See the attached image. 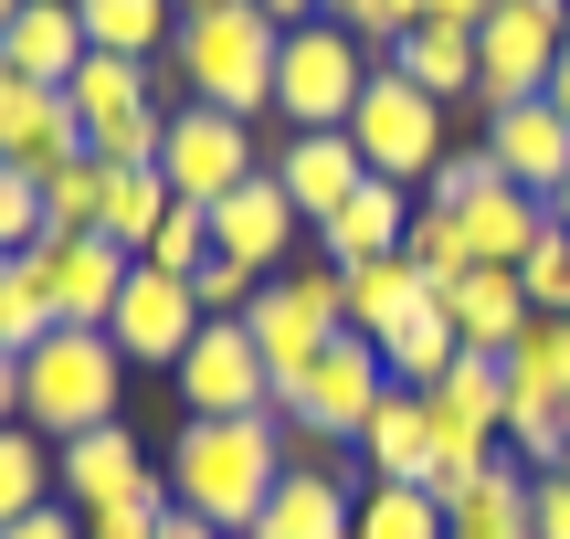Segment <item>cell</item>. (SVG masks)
<instances>
[{
    "label": "cell",
    "mask_w": 570,
    "mask_h": 539,
    "mask_svg": "<svg viewBox=\"0 0 570 539\" xmlns=\"http://www.w3.org/2000/svg\"><path fill=\"white\" fill-rule=\"evenodd\" d=\"M244 539H360V477H338V465H285V487L265 498V519Z\"/></svg>",
    "instance_id": "cell-16"
},
{
    "label": "cell",
    "mask_w": 570,
    "mask_h": 539,
    "mask_svg": "<svg viewBox=\"0 0 570 539\" xmlns=\"http://www.w3.org/2000/svg\"><path fill=\"white\" fill-rule=\"evenodd\" d=\"M381 392H391L381 350H370L360 329H338V339L317 350V371H306L296 392L275 402V413H285V434H296V465L317 455V444H360V423L381 413Z\"/></svg>",
    "instance_id": "cell-7"
},
{
    "label": "cell",
    "mask_w": 570,
    "mask_h": 539,
    "mask_svg": "<svg viewBox=\"0 0 570 539\" xmlns=\"http://www.w3.org/2000/svg\"><path fill=\"white\" fill-rule=\"evenodd\" d=\"M106 339L127 350V371H180L190 339H202V296H190V275L138 265L127 296H117V317H106Z\"/></svg>",
    "instance_id": "cell-12"
},
{
    "label": "cell",
    "mask_w": 570,
    "mask_h": 539,
    "mask_svg": "<svg viewBox=\"0 0 570 539\" xmlns=\"http://www.w3.org/2000/svg\"><path fill=\"white\" fill-rule=\"evenodd\" d=\"M42 233H53V212H42V180H32V169H0V254H32Z\"/></svg>",
    "instance_id": "cell-38"
},
{
    "label": "cell",
    "mask_w": 570,
    "mask_h": 539,
    "mask_svg": "<svg viewBox=\"0 0 570 539\" xmlns=\"http://www.w3.org/2000/svg\"><path fill=\"white\" fill-rule=\"evenodd\" d=\"M254 11H275L285 32H296V21H327V0H254Z\"/></svg>",
    "instance_id": "cell-45"
},
{
    "label": "cell",
    "mask_w": 570,
    "mask_h": 539,
    "mask_svg": "<svg viewBox=\"0 0 570 539\" xmlns=\"http://www.w3.org/2000/svg\"><path fill=\"white\" fill-rule=\"evenodd\" d=\"M518 286H529V317H570V233H560V223H550V233L529 244Z\"/></svg>",
    "instance_id": "cell-37"
},
{
    "label": "cell",
    "mask_w": 570,
    "mask_h": 539,
    "mask_svg": "<svg viewBox=\"0 0 570 539\" xmlns=\"http://www.w3.org/2000/svg\"><path fill=\"white\" fill-rule=\"evenodd\" d=\"M159 529H169V477H148V487H127V498L85 508V539H159Z\"/></svg>",
    "instance_id": "cell-36"
},
{
    "label": "cell",
    "mask_w": 570,
    "mask_h": 539,
    "mask_svg": "<svg viewBox=\"0 0 570 539\" xmlns=\"http://www.w3.org/2000/svg\"><path fill=\"white\" fill-rule=\"evenodd\" d=\"M296 233H306V212L285 202L275 169H254L244 190H223V202H212V254H223V265H244V275H285V265H296Z\"/></svg>",
    "instance_id": "cell-13"
},
{
    "label": "cell",
    "mask_w": 570,
    "mask_h": 539,
    "mask_svg": "<svg viewBox=\"0 0 570 539\" xmlns=\"http://www.w3.org/2000/svg\"><path fill=\"white\" fill-rule=\"evenodd\" d=\"M433 434H465V444H508V360L465 350L444 381H433Z\"/></svg>",
    "instance_id": "cell-21"
},
{
    "label": "cell",
    "mask_w": 570,
    "mask_h": 539,
    "mask_svg": "<svg viewBox=\"0 0 570 539\" xmlns=\"http://www.w3.org/2000/svg\"><path fill=\"white\" fill-rule=\"evenodd\" d=\"M360 539H444L433 487H360Z\"/></svg>",
    "instance_id": "cell-34"
},
{
    "label": "cell",
    "mask_w": 570,
    "mask_h": 539,
    "mask_svg": "<svg viewBox=\"0 0 570 539\" xmlns=\"http://www.w3.org/2000/svg\"><path fill=\"white\" fill-rule=\"evenodd\" d=\"M11 21H21V0H0V32H11Z\"/></svg>",
    "instance_id": "cell-51"
},
{
    "label": "cell",
    "mask_w": 570,
    "mask_h": 539,
    "mask_svg": "<svg viewBox=\"0 0 570 539\" xmlns=\"http://www.w3.org/2000/svg\"><path fill=\"white\" fill-rule=\"evenodd\" d=\"M32 265H42V286H53L63 329H106L117 296H127V275H138V254H117L106 233H42Z\"/></svg>",
    "instance_id": "cell-14"
},
{
    "label": "cell",
    "mask_w": 570,
    "mask_h": 539,
    "mask_svg": "<svg viewBox=\"0 0 570 539\" xmlns=\"http://www.w3.org/2000/svg\"><path fill=\"white\" fill-rule=\"evenodd\" d=\"M570 53V0H497L475 21V106H529L550 96V63Z\"/></svg>",
    "instance_id": "cell-8"
},
{
    "label": "cell",
    "mask_w": 570,
    "mask_h": 539,
    "mask_svg": "<svg viewBox=\"0 0 570 539\" xmlns=\"http://www.w3.org/2000/svg\"><path fill=\"white\" fill-rule=\"evenodd\" d=\"M63 477H53V444L32 434V423H0V529L32 519V508H53Z\"/></svg>",
    "instance_id": "cell-30"
},
{
    "label": "cell",
    "mask_w": 570,
    "mask_h": 539,
    "mask_svg": "<svg viewBox=\"0 0 570 539\" xmlns=\"http://www.w3.org/2000/svg\"><path fill=\"white\" fill-rule=\"evenodd\" d=\"M180 423H244V413H275V371L265 350H254L244 317H202V339H190L180 371Z\"/></svg>",
    "instance_id": "cell-10"
},
{
    "label": "cell",
    "mask_w": 570,
    "mask_h": 539,
    "mask_svg": "<svg viewBox=\"0 0 570 539\" xmlns=\"http://www.w3.org/2000/svg\"><path fill=\"white\" fill-rule=\"evenodd\" d=\"M0 265H11V254H0Z\"/></svg>",
    "instance_id": "cell-52"
},
{
    "label": "cell",
    "mask_w": 570,
    "mask_h": 539,
    "mask_svg": "<svg viewBox=\"0 0 570 539\" xmlns=\"http://www.w3.org/2000/svg\"><path fill=\"white\" fill-rule=\"evenodd\" d=\"M254 286H265V275L223 265V254H202V265H190V296H202V317H244V307H254Z\"/></svg>",
    "instance_id": "cell-41"
},
{
    "label": "cell",
    "mask_w": 570,
    "mask_h": 539,
    "mask_svg": "<svg viewBox=\"0 0 570 539\" xmlns=\"http://www.w3.org/2000/svg\"><path fill=\"white\" fill-rule=\"evenodd\" d=\"M275 180H285V202L306 212V233H317L327 212H338L348 190L370 180V159H360V138H348V127H306V138L275 148Z\"/></svg>",
    "instance_id": "cell-18"
},
{
    "label": "cell",
    "mask_w": 570,
    "mask_h": 539,
    "mask_svg": "<svg viewBox=\"0 0 570 539\" xmlns=\"http://www.w3.org/2000/svg\"><path fill=\"white\" fill-rule=\"evenodd\" d=\"M454 223H465V254H475V265H529V244L550 233V202L518 190V180H497L487 202H465Z\"/></svg>",
    "instance_id": "cell-25"
},
{
    "label": "cell",
    "mask_w": 570,
    "mask_h": 539,
    "mask_svg": "<svg viewBox=\"0 0 570 539\" xmlns=\"http://www.w3.org/2000/svg\"><path fill=\"white\" fill-rule=\"evenodd\" d=\"M0 539H85V508H32V519H11V529H0Z\"/></svg>",
    "instance_id": "cell-43"
},
{
    "label": "cell",
    "mask_w": 570,
    "mask_h": 539,
    "mask_svg": "<svg viewBox=\"0 0 570 539\" xmlns=\"http://www.w3.org/2000/svg\"><path fill=\"white\" fill-rule=\"evenodd\" d=\"M75 21H85L96 53H138V63H159L180 42V11L169 0H75Z\"/></svg>",
    "instance_id": "cell-29"
},
{
    "label": "cell",
    "mask_w": 570,
    "mask_h": 539,
    "mask_svg": "<svg viewBox=\"0 0 570 539\" xmlns=\"http://www.w3.org/2000/svg\"><path fill=\"white\" fill-rule=\"evenodd\" d=\"M444 539H529V465L497 455L487 477H465L444 498Z\"/></svg>",
    "instance_id": "cell-24"
},
{
    "label": "cell",
    "mask_w": 570,
    "mask_h": 539,
    "mask_svg": "<svg viewBox=\"0 0 570 539\" xmlns=\"http://www.w3.org/2000/svg\"><path fill=\"white\" fill-rule=\"evenodd\" d=\"M169 11H180V21H202V11H233V0H169Z\"/></svg>",
    "instance_id": "cell-49"
},
{
    "label": "cell",
    "mask_w": 570,
    "mask_h": 539,
    "mask_svg": "<svg viewBox=\"0 0 570 539\" xmlns=\"http://www.w3.org/2000/svg\"><path fill=\"white\" fill-rule=\"evenodd\" d=\"M412 212H423V190H402V180H360L338 212L317 223V265H381V254H402L412 244Z\"/></svg>",
    "instance_id": "cell-15"
},
{
    "label": "cell",
    "mask_w": 570,
    "mask_h": 539,
    "mask_svg": "<svg viewBox=\"0 0 570 539\" xmlns=\"http://www.w3.org/2000/svg\"><path fill=\"white\" fill-rule=\"evenodd\" d=\"M370 75H381V53H370L360 32H338V21H296L285 32V53H275V117L296 127H348L360 117V96H370Z\"/></svg>",
    "instance_id": "cell-6"
},
{
    "label": "cell",
    "mask_w": 570,
    "mask_h": 539,
    "mask_svg": "<svg viewBox=\"0 0 570 539\" xmlns=\"http://www.w3.org/2000/svg\"><path fill=\"white\" fill-rule=\"evenodd\" d=\"M550 223H560V233H570V180H560V190H550Z\"/></svg>",
    "instance_id": "cell-50"
},
{
    "label": "cell",
    "mask_w": 570,
    "mask_h": 539,
    "mask_svg": "<svg viewBox=\"0 0 570 539\" xmlns=\"http://www.w3.org/2000/svg\"><path fill=\"white\" fill-rule=\"evenodd\" d=\"M338 286H348V329H360V339H391V329H402L412 307H433V286L412 275V254H381V265H348Z\"/></svg>",
    "instance_id": "cell-28"
},
{
    "label": "cell",
    "mask_w": 570,
    "mask_h": 539,
    "mask_svg": "<svg viewBox=\"0 0 570 539\" xmlns=\"http://www.w3.org/2000/svg\"><path fill=\"white\" fill-rule=\"evenodd\" d=\"M348 138H360V159H370V180H402V190H423L433 169H444V106L423 96L412 75H370V96H360V117H348Z\"/></svg>",
    "instance_id": "cell-9"
},
{
    "label": "cell",
    "mask_w": 570,
    "mask_h": 539,
    "mask_svg": "<svg viewBox=\"0 0 570 539\" xmlns=\"http://www.w3.org/2000/svg\"><path fill=\"white\" fill-rule=\"evenodd\" d=\"M370 350H381V371L402 381V392H433V381L465 360V339H454V307L433 296V307H412L402 329H391V339H370Z\"/></svg>",
    "instance_id": "cell-27"
},
{
    "label": "cell",
    "mask_w": 570,
    "mask_h": 539,
    "mask_svg": "<svg viewBox=\"0 0 570 539\" xmlns=\"http://www.w3.org/2000/svg\"><path fill=\"white\" fill-rule=\"evenodd\" d=\"M254 169H265V159H254V117H223V106H169V138H159V180L169 190H180V202H223V190H244L254 180Z\"/></svg>",
    "instance_id": "cell-11"
},
{
    "label": "cell",
    "mask_w": 570,
    "mask_h": 539,
    "mask_svg": "<svg viewBox=\"0 0 570 539\" xmlns=\"http://www.w3.org/2000/svg\"><path fill=\"white\" fill-rule=\"evenodd\" d=\"M487 159L508 169L518 190H539V202H550V190L570 180V117L550 96H529V106H497L487 117Z\"/></svg>",
    "instance_id": "cell-17"
},
{
    "label": "cell",
    "mask_w": 570,
    "mask_h": 539,
    "mask_svg": "<svg viewBox=\"0 0 570 539\" xmlns=\"http://www.w3.org/2000/svg\"><path fill=\"white\" fill-rule=\"evenodd\" d=\"M550 106H560V117H570V53L550 63Z\"/></svg>",
    "instance_id": "cell-48"
},
{
    "label": "cell",
    "mask_w": 570,
    "mask_h": 539,
    "mask_svg": "<svg viewBox=\"0 0 570 539\" xmlns=\"http://www.w3.org/2000/svg\"><path fill=\"white\" fill-rule=\"evenodd\" d=\"M327 21H338V32H360L370 53H391V42L423 21V0H327Z\"/></svg>",
    "instance_id": "cell-40"
},
{
    "label": "cell",
    "mask_w": 570,
    "mask_h": 539,
    "mask_svg": "<svg viewBox=\"0 0 570 539\" xmlns=\"http://www.w3.org/2000/svg\"><path fill=\"white\" fill-rule=\"evenodd\" d=\"M0 423H21V360L0 350Z\"/></svg>",
    "instance_id": "cell-46"
},
{
    "label": "cell",
    "mask_w": 570,
    "mask_h": 539,
    "mask_svg": "<svg viewBox=\"0 0 570 539\" xmlns=\"http://www.w3.org/2000/svg\"><path fill=\"white\" fill-rule=\"evenodd\" d=\"M402 254H412V275H423L433 296H454V286L475 275V254H465V223H454V212H433V202L412 212V244H402Z\"/></svg>",
    "instance_id": "cell-33"
},
{
    "label": "cell",
    "mask_w": 570,
    "mask_h": 539,
    "mask_svg": "<svg viewBox=\"0 0 570 539\" xmlns=\"http://www.w3.org/2000/svg\"><path fill=\"white\" fill-rule=\"evenodd\" d=\"M127 402V350L106 329H53L42 350H21V423L42 444H75L96 423H117Z\"/></svg>",
    "instance_id": "cell-3"
},
{
    "label": "cell",
    "mask_w": 570,
    "mask_h": 539,
    "mask_svg": "<svg viewBox=\"0 0 570 539\" xmlns=\"http://www.w3.org/2000/svg\"><path fill=\"white\" fill-rule=\"evenodd\" d=\"M63 329V307H53V286H42V265L32 254H11V265H0V350H42V339Z\"/></svg>",
    "instance_id": "cell-32"
},
{
    "label": "cell",
    "mask_w": 570,
    "mask_h": 539,
    "mask_svg": "<svg viewBox=\"0 0 570 539\" xmlns=\"http://www.w3.org/2000/svg\"><path fill=\"white\" fill-rule=\"evenodd\" d=\"M244 329H254V350H265V371H275V402H285L306 371H317V350L348 329L338 265H285V275H265V286H254V307H244Z\"/></svg>",
    "instance_id": "cell-5"
},
{
    "label": "cell",
    "mask_w": 570,
    "mask_h": 539,
    "mask_svg": "<svg viewBox=\"0 0 570 539\" xmlns=\"http://www.w3.org/2000/svg\"><path fill=\"white\" fill-rule=\"evenodd\" d=\"M433 477V402L391 381L381 413L360 423V487H423Z\"/></svg>",
    "instance_id": "cell-20"
},
{
    "label": "cell",
    "mask_w": 570,
    "mask_h": 539,
    "mask_svg": "<svg viewBox=\"0 0 570 539\" xmlns=\"http://www.w3.org/2000/svg\"><path fill=\"white\" fill-rule=\"evenodd\" d=\"M53 477H63V508H106V498H127V487H148L159 465H148V444H138V423H96V434H75V444H53Z\"/></svg>",
    "instance_id": "cell-19"
},
{
    "label": "cell",
    "mask_w": 570,
    "mask_h": 539,
    "mask_svg": "<svg viewBox=\"0 0 570 539\" xmlns=\"http://www.w3.org/2000/svg\"><path fill=\"white\" fill-rule=\"evenodd\" d=\"M169 202H180V190H169L159 169H106V244H117V254H148V244H159V223H169Z\"/></svg>",
    "instance_id": "cell-31"
},
{
    "label": "cell",
    "mask_w": 570,
    "mask_h": 539,
    "mask_svg": "<svg viewBox=\"0 0 570 539\" xmlns=\"http://www.w3.org/2000/svg\"><path fill=\"white\" fill-rule=\"evenodd\" d=\"M391 75H412L433 106H475V32H444V21H412L402 42H391Z\"/></svg>",
    "instance_id": "cell-26"
},
{
    "label": "cell",
    "mask_w": 570,
    "mask_h": 539,
    "mask_svg": "<svg viewBox=\"0 0 570 539\" xmlns=\"http://www.w3.org/2000/svg\"><path fill=\"white\" fill-rule=\"evenodd\" d=\"M0 53H11V75H32V85H75V63L96 53V42H85L75 0H21V21L0 32Z\"/></svg>",
    "instance_id": "cell-22"
},
{
    "label": "cell",
    "mask_w": 570,
    "mask_h": 539,
    "mask_svg": "<svg viewBox=\"0 0 570 539\" xmlns=\"http://www.w3.org/2000/svg\"><path fill=\"white\" fill-rule=\"evenodd\" d=\"M202 254H212V212H202V202H169L159 244H148L138 265H159V275H190V265H202Z\"/></svg>",
    "instance_id": "cell-39"
},
{
    "label": "cell",
    "mask_w": 570,
    "mask_h": 539,
    "mask_svg": "<svg viewBox=\"0 0 570 539\" xmlns=\"http://www.w3.org/2000/svg\"><path fill=\"white\" fill-rule=\"evenodd\" d=\"M42 212H53V233H106V159H75L42 180Z\"/></svg>",
    "instance_id": "cell-35"
},
{
    "label": "cell",
    "mask_w": 570,
    "mask_h": 539,
    "mask_svg": "<svg viewBox=\"0 0 570 539\" xmlns=\"http://www.w3.org/2000/svg\"><path fill=\"white\" fill-rule=\"evenodd\" d=\"M63 106H75V127H85V159H106V169H159V138H169V85H159V63H138V53H85L75 85H63Z\"/></svg>",
    "instance_id": "cell-4"
},
{
    "label": "cell",
    "mask_w": 570,
    "mask_h": 539,
    "mask_svg": "<svg viewBox=\"0 0 570 539\" xmlns=\"http://www.w3.org/2000/svg\"><path fill=\"white\" fill-rule=\"evenodd\" d=\"M285 465H296V434H285V413H244V423H180L169 434V508L223 539H244L265 519V498L285 487Z\"/></svg>",
    "instance_id": "cell-1"
},
{
    "label": "cell",
    "mask_w": 570,
    "mask_h": 539,
    "mask_svg": "<svg viewBox=\"0 0 570 539\" xmlns=\"http://www.w3.org/2000/svg\"><path fill=\"white\" fill-rule=\"evenodd\" d=\"M275 53H285V21H275V11H254V0H233V11L180 21V42H169V75H180V96H190V106L265 117V106H275Z\"/></svg>",
    "instance_id": "cell-2"
},
{
    "label": "cell",
    "mask_w": 570,
    "mask_h": 539,
    "mask_svg": "<svg viewBox=\"0 0 570 539\" xmlns=\"http://www.w3.org/2000/svg\"><path fill=\"white\" fill-rule=\"evenodd\" d=\"M487 11H497V0H423V21H444V32H475Z\"/></svg>",
    "instance_id": "cell-44"
},
{
    "label": "cell",
    "mask_w": 570,
    "mask_h": 539,
    "mask_svg": "<svg viewBox=\"0 0 570 539\" xmlns=\"http://www.w3.org/2000/svg\"><path fill=\"white\" fill-rule=\"evenodd\" d=\"M529 539H570V465L529 477Z\"/></svg>",
    "instance_id": "cell-42"
},
{
    "label": "cell",
    "mask_w": 570,
    "mask_h": 539,
    "mask_svg": "<svg viewBox=\"0 0 570 539\" xmlns=\"http://www.w3.org/2000/svg\"><path fill=\"white\" fill-rule=\"evenodd\" d=\"M159 539H223V529H202V519H180V508H169V529Z\"/></svg>",
    "instance_id": "cell-47"
},
{
    "label": "cell",
    "mask_w": 570,
    "mask_h": 539,
    "mask_svg": "<svg viewBox=\"0 0 570 539\" xmlns=\"http://www.w3.org/2000/svg\"><path fill=\"white\" fill-rule=\"evenodd\" d=\"M444 307H454V339H465V350H487V360H508L518 329H529V286H518V265H475Z\"/></svg>",
    "instance_id": "cell-23"
}]
</instances>
